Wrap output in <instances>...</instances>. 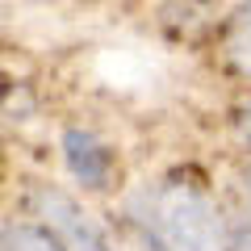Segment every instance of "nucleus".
<instances>
[{"mask_svg": "<svg viewBox=\"0 0 251 251\" xmlns=\"http://www.w3.org/2000/svg\"><path fill=\"white\" fill-rule=\"evenodd\" d=\"M226 50H230V63H234V67H239L243 75H251V0L243 4L239 13H234Z\"/></svg>", "mask_w": 251, "mask_h": 251, "instance_id": "nucleus-5", "label": "nucleus"}, {"mask_svg": "<svg viewBox=\"0 0 251 251\" xmlns=\"http://www.w3.org/2000/svg\"><path fill=\"white\" fill-rule=\"evenodd\" d=\"M226 251H251V222H243L239 230L230 234V243H226Z\"/></svg>", "mask_w": 251, "mask_h": 251, "instance_id": "nucleus-6", "label": "nucleus"}, {"mask_svg": "<svg viewBox=\"0 0 251 251\" xmlns=\"http://www.w3.org/2000/svg\"><path fill=\"white\" fill-rule=\"evenodd\" d=\"M243 126H247V134H251V109H247V117H243Z\"/></svg>", "mask_w": 251, "mask_h": 251, "instance_id": "nucleus-7", "label": "nucleus"}, {"mask_svg": "<svg viewBox=\"0 0 251 251\" xmlns=\"http://www.w3.org/2000/svg\"><path fill=\"white\" fill-rule=\"evenodd\" d=\"M34 214L42 218L38 226H46V234L63 251H113L105 230H100V222L75 197H67L63 188H50V184L38 188L34 193Z\"/></svg>", "mask_w": 251, "mask_h": 251, "instance_id": "nucleus-2", "label": "nucleus"}, {"mask_svg": "<svg viewBox=\"0 0 251 251\" xmlns=\"http://www.w3.org/2000/svg\"><path fill=\"white\" fill-rule=\"evenodd\" d=\"M138 222L155 251H222L218 209L197 184H159L143 197Z\"/></svg>", "mask_w": 251, "mask_h": 251, "instance_id": "nucleus-1", "label": "nucleus"}, {"mask_svg": "<svg viewBox=\"0 0 251 251\" xmlns=\"http://www.w3.org/2000/svg\"><path fill=\"white\" fill-rule=\"evenodd\" d=\"M0 251H63L59 243L46 234V226L38 222H13L0 239Z\"/></svg>", "mask_w": 251, "mask_h": 251, "instance_id": "nucleus-4", "label": "nucleus"}, {"mask_svg": "<svg viewBox=\"0 0 251 251\" xmlns=\"http://www.w3.org/2000/svg\"><path fill=\"white\" fill-rule=\"evenodd\" d=\"M63 151H67V168L75 172V180H84L88 188H109L113 168H117V155L109 151V143H100L92 130L72 126L63 134Z\"/></svg>", "mask_w": 251, "mask_h": 251, "instance_id": "nucleus-3", "label": "nucleus"}]
</instances>
